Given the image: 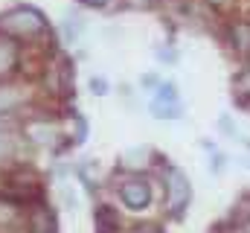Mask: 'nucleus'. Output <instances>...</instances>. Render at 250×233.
<instances>
[{
  "label": "nucleus",
  "mask_w": 250,
  "mask_h": 233,
  "mask_svg": "<svg viewBox=\"0 0 250 233\" xmlns=\"http://www.w3.org/2000/svg\"><path fill=\"white\" fill-rule=\"evenodd\" d=\"M0 32L15 38V41L38 38L41 32H47V18L41 9H35L29 3H15V6L0 12Z\"/></svg>",
  "instance_id": "obj_1"
},
{
  "label": "nucleus",
  "mask_w": 250,
  "mask_h": 233,
  "mask_svg": "<svg viewBox=\"0 0 250 233\" xmlns=\"http://www.w3.org/2000/svg\"><path fill=\"white\" fill-rule=\"evenodd\" d=\"M29 102H32V88L26 82H15V79L0 82V119L18 116Z\"/></svg>",
  "instance_id": "obj_2"
},
{
  "label": "nucleus",
  "mask_w": 250,
  "mask_h": 233,
  "mask_svg": "<svg viewBox=\"0 0 250 233\" xmlns=\"http://www.w3.org/2000/svg\"><path fill=\"white\" fill-rule=\"evenodd\" d=\"M120 201H123L128 210H146L151 204V184L146 178H128L123 186H120Z\"/></svg>",
  "instance_id": "obj_3"
},
{
  "label": "nucleus",
  "mask_w": 250,
  "mask_h": 233,
  "mask_svg": "<svg viewBox=\"0 0 250 233\" xmlns=\"http://www.w3.org/2000/svg\"><path fill=\"white\" fill-rule=\"evenodd\" d=\"M23 134H26V140H29V143H35V146H56V143L62 140L59 125H56L53 119H47V116L29 119V122L23 125Z\"/></svg>",
  "instance_id": "obj_4"
},
{
  "label": "nucleus",
  "mask_w": 250,
  "mask_h": 233,
  "mask_svg": "<svg viewBox=\"0 0 250 233\" xmlns=\"http://www.w3.org/2000/svg\"><path fill=\"white\" fill-rule=\"evenodd\" d=\"M166 184H169V210L172 213H181L189 201V178L178 166H169Z\"/></svg>",
  "instance_id": "obj_5"
},
{
  "label": "nucleus",
  "mask_w": 250,
  "mask_h": 233,
  "mask_svg": "<svg viewBox=\"0 0 250 233\" xmlns=\"http://www.w3.org/2000/svg\"><path fill=\"white\" fill-rule=\"evenodd\" d=\"M18 64H21V44L15 38H9V35L0 32V82L12 79V73L18 70Z\"/></svg>",
  "instance_id": "obj_6"
},
{
  "label": "nucleus",
  "mask_w": 250,
  "mask_h": 233,
  "mask_svg": "<svg viewBox=\"0 0 250 233\" xmlns=\"http://www.w3.org/2000/svg\"><path fill=\"white\" fill-rule=\"evenodd\" d=\"M56 216L50 213V207H35L29 213V233H56Z\"/></svg>",
  "instance_id": "obj_7"
},
{
  "label": "nucleus",
  "mask_w": 250,
  "mask_h": 233,
  "mask_svg": "<svg viewBox=\"0 0 250 233\" xmlns=\"http://www.w3.org/2000/svg\"><path fill=\"white\" fill-rule=\"evenodd\" d=\"M84 32V21L76 15V12H67L64 15V21H62V35H64V41L67 44H76V38Z\"/></svg>",
  "instance_id": "obj_8"
},
{
  "label": "nucleus",
  "mask_w": 250,
  "mask_h": 233,
  "mask_svg": "<svg viewBox=\"0 0 250 233\" xmlns=\"http://www.w3.org/2000/svg\"><path fill=\"white\" fill-rule=\"evenodd\" d=\"M230 41L239 53H250V23H233L230 26Z\"/></svg>",
  "instance_id": "obj_9"
},
{
  "label": "nucleus",
  "mask_w": 250,
  "mask_h": 233,
  "mask_svg": "<svg viewBox=\"0 0 250 233\" xmlns=\"http://www.w3.org/2000/svg\"><path fill=\"white\" fill-rule=\"evenodd\" d=\"M117 216L111 207H96V233H114Z\"/></svg>",
  "instance_id": "obj_10"
},
{
  "label": "nucleus",
  "mask_w": 250,
  "mask_h": 233,
  "mask_svg": "<svg viewBox=\"0 0 250 233\" xmlns=\"http://www.w3.org/2000/svg\"><path fill=\"white\" fill-rule=\"evenodd\" d=\"M151 114L160 119H178L181 116V102H151Z\"/></svg>",
  "instance_id": "obj_11"
},
{
  "label": "nucleus",
  "mask_w": 250,
  "mask_h": 233,
  "mask_svg": "<svg viewBox=\"0 0 250 233\" xmlns=\"http://www.w3.org/2000/svg\"><path fill=\"white\" fill-rule=\"evenodd\" d=\"M154 102H181L178 99V88L172 82H160L154 91Z\"/></svg>",
  "instance_id": "obj_12"
},
{
  "label": "nucleus",
  "mask_w": 250,
  "mask_h": 233,
  "mask_svg": "<svg viewBox=\"0 0 250 233\" xmlns=\"http://www.w3.org/2000/svg\"><path fill=\"white\" fill-rule=\"evenodd\" d=\"M87 85H90V91H93L96 96H105V93H108V82H105L102 76H93V79H90Z\"/></svg>",
  "instance_id": "obj_13"
},
{
  "label": "nucleus",
  "mask_w": 250,
  "mask_h": 233,
  "mask_svg": "<svg viewBox=\"0 0 250 233\" xmlns=\"http://www.w3.org/2000/svg\"><path fill=\"white\" fill-rule=\"evenodd\" d=\"M236 91L239 93H250V70H242L236 76Z\"/></svg>",
  "instance_id": "obj_14"
},
{
  "label": "nucleus",
  "mask_w": 250,
  "mask_h": 233,
  "mask_svg": "<svg viewBox=\"0 0 250 233\" xmlns=\"http://www.w3.org/2000/svg\"><path fill=\"white\" fill-rule=\"evenodd\" d=\"M62 201L67 204V207H70V210H73V207L79 204V198H76V192H73L70 186H62Z\"/></svg>",
  "instance_id": "obj_15"
},
{
  "label": "nucleus",
  "mask_w": 250,
  "mask_h": 233,
  "mask_svg": "<svg viewBox=\"0 0 250 233\" xmlns=\"http://www.w3.org/2000/svg\"><path fill=\"white\" fill-rule=\"evenodd\" d=\"M218 128H221L224 134H236V122H233V119H227V116H221V119H218Z\"/></svg>",
  "instance_id": "obj_16"
},
{
  "label": "nucleus",
  "mask_w": 250,
  "mask_h": 233,
  "mask_svg": "<svg viewBox=\"0 0 250 233\" xmlns=\"http://www.w3.org/2000/svg\"><path fill=\"white\" fill-rule=\"evenodd\" d=\"M143 85H146V88H151V85H160V79L148 73V76H143Z\"/></svg>",
  "instance_id": "obj_17"
},
{
  "label": "nucleus",
  "mask_w": 250,
  "mask_h": 233,
  "mask_svg": "<svg viewBox=\"0 0 250 233\" xmlns=\"http://www.w3.org/2000/svg\"><path fill=\"white\" fill-rule=\"evenodd\" d=\"M79 3H84V6H93V9H102L108 0H79Z\"/></svg>",
  "instance_id": "obj_18"
},
{
  "label": "nucleus",
  "mask_w": 250,
  "mask_h": 233,
  "mask_svg": "<svg viewBox=\"0 0 250 233\" xmlns=\"http://www.w3.org/2000/svg\"><path fill=\"white\" fill-rule=\"evenodd\" d=\"M128 6H137V9H148V0H128Z\"/></svg>",
  "instance_id": "obj_19"
},
{
  "label": "nucleus",
  "mask_w": 250,
  "mask_h": 233,
  "mask_svg": "<svg viewBox=\"0 0 250 233\" xmlns=\"http://www.w3.org/2000/svg\"><path fill=\"white\" fill-rule=\"evenodd\" d=\"M209 3H215V6H221V3H224V0H209Z\"/></svg>",
  "instance_id": "obj_20"
},
{
  "label": "nucleus",
  "mask_w": 250,
  "mask_h": 233,
  "mask_svg": "<svg viewBox=\"0 0 250 233\" xmlns=\"http://www.w3.org/2000/svg\"><path fill=\"white\" fill-rule=\"evenodd\" d=\"M128 233H146V231H128Z\"/></svg>",
  "instance_id": "obj_21"
}]
</instances>
